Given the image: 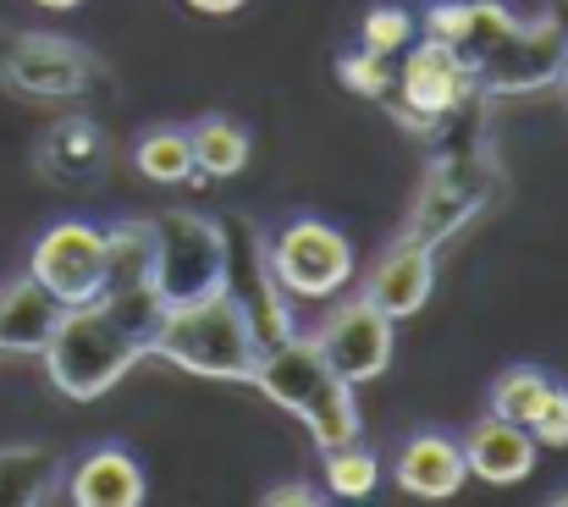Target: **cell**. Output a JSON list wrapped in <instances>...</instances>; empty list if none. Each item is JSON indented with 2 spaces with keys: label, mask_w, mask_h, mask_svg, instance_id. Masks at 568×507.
<instances>
[{
  "label": "cell",
  "mask_w": 568,
  "mask_h": 507,
  "mask_svg": "<svg viewBox=\"0 0 568 507\" xmlns=\"http://www.w3.org/2000/svg\"><path fill=\"white\" fill-rule=\"evenodd\" d=\"M150 353L204 381H248L260 358V337L248 326V310L232 298V287H215L183 304H166Z\"/></svg>",
  "instance_id": "6da1fadb"
},
{
  "label": "cell",
  "mask_w": 568,
  "mask_h": 507,
  "mask_svg": "<svg viewBox=\"0 0 568 507\" xmlns=\"http://www.w3.org/2000/svg\"><path fill=\"white\" fill-rule=\"evenodd\" d=\"M39 358H44V375H50V386L61 397L94 403L139 358H150V347L133 337V332H122L105 304H72V310H61V321H55L50 342L39 347Z\"/></svg>",
  "instance_id": "7a4b0ae2"
},
{
  "label": "cell",
  "mask_w": 568,
  "mask_h": 507,
  "mask_svg": "<svg viewBox=\"0 0 568 507\" xmlns=\"http://www.w3.org/2000/svg\"><path fill=\"white\" fill-rule=\"evenodd\" d=\"M265 265H271V276H276V287L287 298H310L315 304V298H332V293H343L354 282V243L337 226L304 215V221H287L276 232Z\"/></svg>",
  "instance_id": "3957f363"
},
{
  "label": "cell",
  "mask_w": 568,
  "mask_h": 507,
  "mask_svg": "<svg viewBox=\"0 0 568 507\" xmlns=\"http://www.w3.org/2000/svg\"><path fill=\"white\" fill-rule=\"evenodd\" d=\"M150 237H155V287L166 293V304L226 287V243H221L215 221L172 210V215L150 221Z\"/></svg>",
  "instance_id": "277c9868"
},
{
  "label": "cell",
  "mask_w": 568,
  "mask_h": 507,
  "mask_svg": "<svg viewBox=\"0 0 568 507\" xmlns=\"http://www.w3.org/2000/svg\"><path fill=\"white\" fill-rule=\"evenodd\" d=\"M28 276L50 298H61L67 310L72 304H94L105 293V226H94V221H55L33 243Z\"/></svg>",
  "instance_id": "5b68a950"
},
{
  "label": "cell",
  "mask_w": 568,
  "mask_h": 507,
  "mask_svg": "<svg viewBox=\"0 0 568 507\" xmlns=\"http://www.w3.org/2000/svg\"><path fill=\"white\" fill-rule=\"evenodd\" d=\"M568 61L564 22L536 17V22H514L480 61H475V83H486L491 94H530L541 83H552Z\"/></svg>",
  "instance_id": "8992f818"
},
{
  "label": "cell",
  "mask_w": 568,
  "mask_h": 507,
  "mask_svg": "<svg viewBox=\"0 0 568 507\" xmlns=\"http://www.w3.org/2000/svg\"><path fill=\"white\" fill-rule=\"evenodd\" d=\"M392 326H397V321L381 315L371 298H354V304H343V310L315 332V347H321V358H326V369H332L337 381L365 386V381L386 375V364H392V347H397V332H392Z\"/></svg>",
  "instance_id": "52a82bcc"
},
{
  "label": "cell",
  "mask_w": 568,
  "mask_h": 507,
  "mask_svg": "<svg viewBox=\"0 0 568 507\" xmlns=\"http://www.w3.org/2000/svg\"><path fill=\"white\" fill-rule=\"evenodd\" d=\"M0 78L22 94L67 100V94L89 89V55L67 39H50V33H17L0 50Z\"/></svg>",
  "instance_id": "ba28073f"
},
{
  "label": "cell",
  "mask_w": 568,
  "mask_h": 507,
  "mask_svg": "<svg viewBox=\"0 0 568 507\" xmlns=\"http://www.w3.org/2000/svg\"><path fill=\"white\" fill-rule=\"evenodd\" d=\"M397 89H403V105L419 111V116H447L453 105H464L475 94V67L464 50L442 44L425 33V44H408L403 50V67H397Z\"/></svg>",
  "instance_id": "9c48e42d"
},
{
  "label": "cell",
  "mask_w": 568,
  "mask_h": 507,
  "mask_svg": "<svg viewBox=\"0 0 568 507\" xmlns=\"http://www.w3.org/2000/svg\"><path fill=\"white\" fill-rule=\"evenodd\" d=\"M326 375H332V369H326V358H321L315 337H282V342H265V347H260L248 386H260L276 408L304 414L310 397L326 386Z\"/></svg>",
  "instance_id": "30bf717a"
},
{
  "label": "cell",
  "mask_w": 568,
  "mask_h": 507,
  "mask_svg": "<svg viewBox=\"0 0 568 507\" xmlns=\"http://www.w3.org/2000/svg\"><path fill=\"white\" fill-rule=\"evenodd\" d=\"M392 480L397 491L419 497V503H447L464 491L469 464H464V442L442 436V430H419L403 442V453L392 458Z\"/></svg>",
  "instance_id": "8fae6325"
},
{
  "label": "cell",
  "mask_w": 568,
  "mask_h": 507,
  "mask_svg": "<svg viewBox=\"0 0 568 507\" xmlns=\"http://www.w3.org/2000/svg\"><path fill=\"white\" fill-rule=\"evenodd\" d=\"M536 453H541L536 436L525 425H514V419H497V414L480 419L469 430V442H464V464L486 486H519V480H530L536 475Z\"/></svg>",
  "instance_id": "7c38bea8"
},
{
  "label": "cell",
  "mask_w": 568,
  "mask_h": 507,
  "mask_svg": "<svg viewBox=\"0 0 568 507\" xmlns=\"http://www.w3.org/2000/svg\"><path fill=\"white\" fill-rule=\"evenodd\" d=\"M430 293H436V260H430V249L414 243V237L397 243V249L381 260L371 287H365V298L376 304L381 315H392V321L419 315V310L430 304Z\"/></svg>",
  "instance_id": "4fadbf2b"
},
{
  "label": "cell",
  "mask_w": 568,
  "mask_h": 507,
  "mask_svg": "<svg viewBox=\"0 0 568 507\" xmlns=\"http://www.w3.org/2000/svg\"><path fill=\"white\" fill-rule=\"evenodd\" d=\"M150 497V480L128 447H94L72 469V503L78 507H139Z\"/></svg>",
  "instance_id": "5bb4252c"
},
{
  "label": "cell",
  "mask_w": 568,
  "mask_h": 507,
  "mask_svg": "<svg viewBox=\"0 0 568 507\" xmlns=\"http://www.w3.org/2000/svg\"><path fill=\"white\" fill-rule=\"evenodd\" d=\"M61 298H50L33 276H11L0 282V353H39L55 321H61Z\"/></svg>",
  "instance_id": "9a60e30c"
},
{
  "label": "cell",
  "mask_w": 568,
  "mask_h": 507,
  "mask_svg": "<svg viewBox=\"0 0 568 507\" xmlns=\"http://www.w3.org/2000/svg\"><path fill=\"white\" fill-rule=\"evenodd\" d=\"M155 282V237L150 221H116L105 226V293Z\"/></svg>",
  "instance_id": "2e32d148"
},
{
  "label": "cell",
  "mask_w": 568,
  "mask_h": 507,
  "mask_svg": "<svg viewBox=\"0 0 568 507\" xmlns=\"http://www.w3.org/2000/svg\"><path fill=\"white\" fill-rule=\"evenodd\" d=\"M298 419L310 425V436H315V447H321V453L359 442V403H354V386H348V381H337V375H326V386L310 397V408H304Z\"/></svg>",
  "instance_id": "e0dca14e"
},
{
  "label": "cell",
  "mask_w": 568,
  "mask_h": 507,
  "mask_svg": "<svg viewBox=\"0 0 568 507\" xmlns=\"http://www.w3.org/2000/svg\"><path fill=\"white\" fill-rule=\"evenodd\" d=\"M55 491V458L44 447H0V507H33Z\"/></svg>",
  "instance_id": "ac0fdd59"
},
{
  "label": "cell",
  "mask_w": 568,
  "mask_h": 507,
  "mask_svg": "<svg viewBox=\"0 0 568 507\" xmlns=\"http://www.w3.org/2000/svg\"><path fill=\"white\" fill-rule=\"evenodd\" d=\"M133 166L144 171L150 182H161V187H178V182H193V176H199L193 144L183 128H150V133L133 144Z\"/></svg>",
  "instance_id": "d6986e66"
},
{
  "label": "cell",
  "mask_w": 568,
  "mask_h": 507,
  "mask_svg": "<svg viewBox=\"0 0 568 507\" xmlns=\"http://www.w3.org/2000/svg\"><path fill=\"white\" fill-rule=\"evenodd\" d=\"M189 144H193L199 176H237V171L248 166V133H243L237 122H226V116L199 122L189 133Z\"/></svg>",
  "instance_id": "ffe728a7"
},
{
  "label": "cell",
  "mask_w": 568,
  "mask_h": 507,
  "mask_svg": "<svg viewBox=\"0 0 568 507\" xmlns=\"http://www.w3.org/2000/svg\"><path fill=\"white\" fill-rule=\"evenodd\" d=\"M94 304H105V310H111V321H116L122 332H133L144 347L155 342L161 315H166V293H161L155 282H139V287H122V293H100Z\"/></svg>",
  "instance_id": "44dd1931"
},
{
  "label": "cell",
  "mask_w": 568,
  "mask_h": 507,
  "mask_svg": "<svg viewBox=\"0 0 568 507\" xmlns=\"http://www.w3.org/2000/svg\"><path fill=\"white\" fill-rule=\"evenodd\" d=\"M541 392H547V369H536V364H514V369H503V375L491 381V397H486V408H491L497 419L530 425V414H536Z\"/></svg>",
  "instance_id": "7402d4cb"
},
{
  "label": "cell",
  "mask_w": 568,
  "mask_h": 507,
  "mask_svg": "<svg viewBox=\"0 0 568 507\" xmlns=\"http://www.w3.org/2000/svg\"><path fill=\"white\" fill-rule=\"evenodd\" d=\"M376 486H381V458L376 453H365L359 442L326 453V491H332V497H343V503H365Z\"/></svg>",
  "instance_id": "603a6c76"
},
{
  "label": "cell",
  "mask_w": 568,
  "mask_h": 507,
  "mask_svg": "<svg viewBox=\"0 0 568 507\" xmlns=\"http://www.w3.org/2000/svg\"><path fill=\"white\" fill-rule=\"evenodd\" d=\"M414 33H419V17H414L408 6L386 0V6H371V11H365V22H359V50L392 61V55H403V50L414 44Z\"/></svg>",
  "instance_id": "cb8c5ba5"
},
{
  "label": "cell",
  "mask_w": 568,
  "mask_h": 507,
  "mask_svg": "<svg viewBox=\"0 0 568 507\" xmlns=\"http://www.w3.org/2000/svg\"><path fill=\"white\" fill-rule=\"evenodd\" d=\"M514 22H519V17H514L508 6H497V0H469V33H464V44H458V50L469 55V67H475Z\"/></svg>",
  "instance_id": "d4e9b609"
},
{
  "label": "cell",
  "mask_w": 568,
  "mask_h": 507,
  "mask_svg": "<svg viewBox=\"0 0 568 507\" xmlns=\"http://www.w3.org/2000/svg\"><path fill=\"white\" fill-rule=\"evenodd\" d=\"M525 430L536 436V447H568V386L564 381H547V392H541V403H536V414H530Z\"/></svg>",
  "instance_id": "484cf974"
},
{
  "label": "cell",
  "mask_w": 568,
  "mask_h": 507,
  "mask_svg": "<svg viewBox=\"0 0 568 507\" xmlns=\"http://www.w3.org/2000/svg\"><path fill=\"white\" fill-rule=\"evenodd\" d=\"M337 78L354 89V94H365V100H381L386 89H392V67L371 55V50H354V55H343L337 61Z\"/></svg>",
  "instance_id": "4316f807"
},
{
  "label": "cell",
  "mask_w": 568,
  "mask_h": 507,
  "mask_svg": "<svg viewBox=\"0 0 568 507\" xmlns=\"http://www.w3.org/2000/svg\"><path fill=\"white\" fill-rule=\"evenodd\" d=\"M425 33L458 50L464 33H469V0H436V6H425Z\"/></svg>",
  "instance_id": "83f0119b"
},
{
  "label": "cell",
  "mask_w": 568,
  "mask_h": 507,
  "mask_svg": "<svg viewBox=\"0 0 568 507\" xmlns=\"http://www.w3.org/2000/svg\"><path fill=\"white\" fill-rule=\"evenodd\" d=\"M265 503L271 507H321L326 503V491H315V486H298V480H293V486H271V491H265Z\"/></svg>",
  "instance_id": "f1b7e54d"
},
{
  "label": "cell",
  "mask_w": 568,
  "mask_h": 507,
  "mask_svg": "<svg viewBox=\"0 0 568 507\" xmlns=\"http://www.w3.org/2000/svg\"><path fill=\"white\" fill-rule=\"evenodd\" d=\"M193 11H204V17H232L237 6H248V0H189Z\"/></svg>",
  "instance_id": "f546056e"
},
{
  "label": "cell",
  "mask_w": 568,
  "mask_h": 507,
  "mask_svg": "<svg viewBox=\"0 0 568 507\" xmlns=\"http://www.w3.org/2000/svg\"><path fill=\"white\" fill-rule=\"evenodd\" d=\"M33 6H44V11H78L83 0H33Z\"/></svg>",
  "instance_id": "4dcf8cb0"
},
{
  "label": "cell",
  "mask_w": 568,
  "mask_h": 507,
  "mask_svg": "<svg viewBox=\"0 0 568 507\" xmlns=\"http://www.w3.org/2000/svg\"><path fill=\"white\" fill-rule=\"evenodd\" d=\"M564 72H568V61H564Z\"/></svg>",
  "instance_id": "1f68e13d"
}]
</instances>
